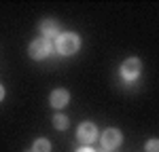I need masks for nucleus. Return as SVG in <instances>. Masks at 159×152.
I'll list each match as a JSON object with an SVG mask.
<instances>
[{"instance_id":"1","label":"nucleus","mask_w":159,"mask_h":152,"mask_svg":"<svg viewBox=\"0 0 159 152\" xmlns=\"http://www.w3.org/2000/svg\"><path fill=\"white\" fill-rule=\"evenodd\" d=\"M53 49L57 51L60 55H64V57L74 55L76 51L81 49V36H79V34H74V32H61L60 36L55 38Z\"/></svg>"},{"instance_id":"2","label":"nucleus","mask_w":159,"mask_h":152,"mask_svg":"<svg viewBox=\"0 0 159 152\" xmlns=\"http://www.w3.org/2000/svg\"><path fill=\"white\" fill-rule=\"evenodd\" d=\"M53 51H55L53 49V42L47 40V38H34V40L30 42V47H28V53H30V57H32L34 61L47 59Z\"/></svg>"},{"instance_id":"3","label":"nucleus","mask_w":159,"mask_h":152,"mask_svg":"<svg viewBox=\"0 0 159 152\" xmlns=\"http://www.w3.org/2000/svg\"><path fill=\"white\" fill-rule=\"evenodd\" d=\"M140 72H142V61H140L138 57H127V59L121 63V68H119V74H121V78L125 82L138 80Z\"/></svg>"},{"instance_id":"4","label":"nucleus","mask_w":159,"mask_h":152,"mask_svg":"<svg viewBox=\"0 0 159 152\" xmlns=\"http://www.w3.org/2000/svg\"><path fill=\"white\" fill-rule=\"evenodd\" d=\"M100 137L98 133V127L93 125L91 120H83L81 125L76 127V139L81 141V144H85V146H89V144H93L96 139Z\"/></svg>"},{"instance_id":"5","label":"nucleus","mask_w":159,"mask_h":152,"mask_svg":"<svg viewBox=\"0 0 159 152\" xmlns=\"http://www.w3.org/2000/svg\"><path fill=\"white\" fill-rule=\"evenodd\" d=\"M123 141V133L119 131V129H115V127H110V129H106L102 135H100V144H102V150H117L119 146H121Z\"/></svg>"},{"instance_id":"6","label":"nucleus","mask_w":159,"mask_h":152,"mask_svg":"<svg viewBox=\"0 0 159 152\" xmlns=\"http://www.w3.org/2000/svg\"><path fill=\"white\" fill-rule=\"evenodd\" d=\"M38 27H40V38H47V40H55L61 34V25L55 19H45L40 21Z\"/></svg>"},{"instance_id":"7","label":"nucleus","mask_w":159,"mask_h":152,"mask_svg":"<svg viewBox=\"0 0 159 152\" xmlns=\"http://www.w3.org/2000/svg\"><path fill=\"white\" fill-rule=\"evenodd\" d=\"M68 101H70V93H68L66 89H53V91H51L49 103L55 108V110L66 108V106H68Z\"/></svg>"},{"instance_id":"8","label":"nucleus","mask_w":159,"mask_h":152,"mask_svg":"<svg viewBox=\"0 0 159 152\" xmlns=\"http://www.w3.org/2000/svg\"><path fill=\"white\" fill-rule=\"evenodd\" d=\"M30 152H51V141L47 137H38L34 139V144H32V150Z\"/></svg>"},{"instance_id":"9","label":"nucleus","mask_w":159,"mask_h":152,"mask_svg":"<svg viewBox=\"0 0 159 152\" xmlns=\"http://www.w3.org/2000/svg\"><path fill=\"white\" fill-rule=\"evenodd\" d=\"M68 125H70V120H68V116H66V114H55V116H53V127H55V129H60V131H66V129H68Z\"/></svg>"},{"instance_id":"10","label":"nucleus","mask_w":159,"mask_h":152,"mask_svg":"<svg viewBox=\"0 0 159 152\" xmlns=\"http://www.w3.org/2000/svg\"><path fill=\"white\" fill-rule=\"evenodd\" d=\"M147 152H159V139H155V137H151L147 141V148H144Z\"/></svg>"},{"instance_id":"11","label":"nucleus","mask_w":159,"mask_h":152,"mask_svg":"<svg viewBox=\"0 0 159 152\" xmlns=\"http://www.w3.org/2000/svg\"><path fill=\"white\" fill-rule=\"evenodd\" d=\"M76 152H96V148H91V146H81Z\"/></svg>"},{"instance_id":"12","label":"nucleus","mask_w":159,"mask_h":152,"mask_svg":"<svg viewBox=\"0 0 159 152\" xmlns=\"http://www.w3.org/2000/svg\"><path fill=\"white\" fill-rule=\"evenodd\" d=\"M4 95H7V91H4V87H2V85H0V101L4 99Z\"/></svg>"},{"instance_id":"13","label":"nucleus","mask_w":159,"mask_h":152,"mask_svg":"<svg viewBox=\"0 0 159 152\" xmlns=\"http://www.w3.org/2000/svg\"><path fill=\"white\" fill-rule=\"evenodd\" d=\"M96 152H106V150H102V148H100V150H96Z\"/></svg>"}]
</instances>
